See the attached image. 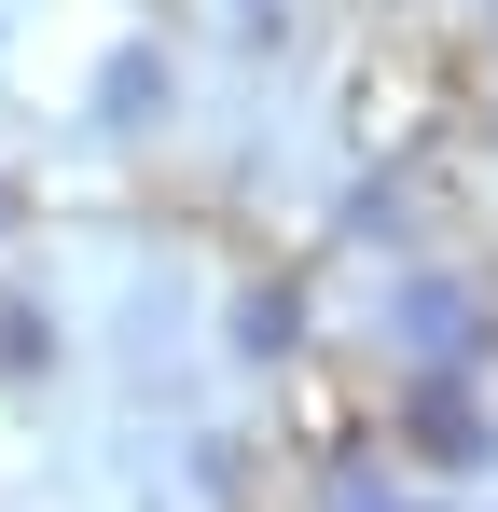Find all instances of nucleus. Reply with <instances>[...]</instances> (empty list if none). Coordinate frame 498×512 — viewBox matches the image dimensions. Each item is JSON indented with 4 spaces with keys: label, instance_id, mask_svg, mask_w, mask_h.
Segmentation results:
<instances>
[{
    "label": "nucleus",
    "instance_id": "3",
    "mask_svg": "<svg viewBox=\"0 0 498 512\" xmlns=\"http://www.w3.org/2000/svg\"><path fill=\"white\" fill-rule=\"evenodd\" d=\"M153 111H166V56H153V42H125V70L97 84V125H153Z\"/></svg>",
    "mask_w": 498,
    "mask_h": 512
},
{
    "label": "nucleus",
    "instance_id": "4",
    "mask_svg": "<svg viewBox=\"0 0 498 512\" xmlns=\"http://www.w3.org/2000/svg\"><path fill=\"white\" fill-rule=\"evenodd\" d=\"M291 333H305L291 291H249V305H236V346H249V360H291Z\"/></svg>",
    "mask_w": 498,
    "mask_h": 512
},
{
    "label": "nucleus",
    "instance_id": "1",
    "mask_svg": "<svg viewBox=\"0 0 498 512\" xmlns=\"http://www.w3.org/2000/svg\"><path fill=\"white\" fill-rule=\"evenodd\" d=\"M402 443L429 457V471H485V457H498V416L457 388V374H429V388L402 402Z\"/></svg>",
    "mask_w": 498,
    "mask_h": 512
},
{
    "label": "nucleus",
    "instance_id": "5",
    "mask_svg": "<svg viewBox=\"0 0 498 512\" xmlns=\"http://www.w3.org/2000/svg\"><path fill=\"white\" fill-rule=\"evenodd\" d=\"M0 360H14V374H42V360H56V319H42V305H28V291H14V305H0Z\"/></svg>",
    "mask_w": 498,
    "mask_h": 512
},
{
    "label": "nucleus",
    "instance_id": "2",
    "mask_svg": "<svg viewBox=\"0 0 498 512\" xmlns=\"http://www.w3.org/2000/svg\"><path fill=\"white\" fill-rule=\"evenodd\" d=\"M402 333L429 346V360H457V346H471V291H443V277H402Z\"/></svg>",
    "mask_w": 498,
    "mask_h": 512
},
{
    "label": "nucleus",
    "instance_id": "6",
    "mask_svg": "<svg viewBox=\"0 0 498 512\" xmlns=\"http://www.w3.org/2000/svg\"><path fill=\"white\" fill-rule=\"evenodd\" d=\"M0 222H14V194H0Z\"/></svg>",
    "mask_w": 498,
    "mask_h": 512
}]
</instances>
